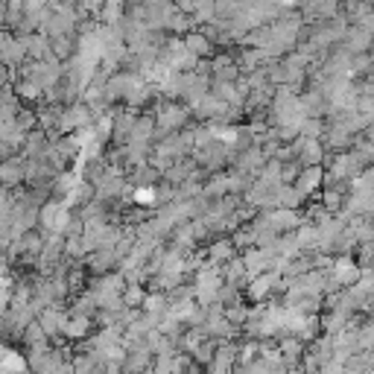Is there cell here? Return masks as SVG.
Here are the masks:
<instances>
[{
  "mask_svg": "<svg viewBox=\"0 0 374 374\" xmlns=\"http://www.w3.org/2000/svg\"><path fill=\"white\" fill-rule=\"evenodd\" d=\"M0 53H4V62H6V68H15L18 62H24V58L30 56V50H27V44H24V38H18L15 32H4V38H0Z\"/></svg>",
  "mask_w": 374,
  "mask_h": 374,
  "instance_id": "1",
  "label": "cell"
},
{
  "mask_svg": "<svg viewBox=\"0 0 374 374\" xmlns=\"http://www.w3.org/2000/svg\"><path fill=\"white\" fill-rule=\"evenodd\" d=\"M371 44H374V35L360 30V27H351L348 35H345V50L348 53H366Z\"/></svg>",
  "mask_w": 374,
  "mask_h": 374,
  "instance_id": "2",
  "label": "cell"
},
{
  "mask_svg": "<svg viewBox=\"0 0 374 374\" xmlns=\"http://www.w3.org/2000/svg\"><path fill=\"white\" fill-rule=\"evenodd\" d=\"M185 47H187L193 56H199V58H208V56L213 53V42H211L205 32H196V30L185 35Z\"/></svg>",
  "mask_w": 374,
  "mask_h": 374,
  "instance_id": "3",
  "label": "cell"
},
{
  "mask_svg": "<svg viewBox=\"0 0 374 374\" xmlns=\"http://www.w3.org/2000/svg\"><path fill=\"white\" fill-rule=\"evenodd\" d=\"M322 182H325V173H322L319 167H304L301 175H299V185H295V187H299L301 196H310Z\"/></svg>",
  "mask_w": 374,
  "mask_h": 374,
  "instance_id": "4",
  "label": "cell"
},
{
  "mask_svg": "<svg viewBox=\"0 0 374 374\" xmlns=\"http://www.w3.org/2000/svg\"><path fill=\"white\" fill-rule=\"evenodd\" d=\"M333 278H337L339 284H354L360 278V269L351 263V258H339L337 263H333Z\"/></svg>",
  "mask_w": 374,
  "mask_h": 374,
  "instance_id": "5",
  "label": "cell"
},
{
  "mask_svg": "<svg viewBox=\"0 0 374 374\" xmlns=\"http://www.w3.org/2000/svg\"><path fill=\"white\" fill-rule=\"evenodd\" d=\"M193 21L196 24H213L216 21V0H199L196 4V12H193Z\"/></svg>",
  "mask_w": 374,
  "mask_h": 374,
  "instance_id": "6",
  "label": "cell"
},
{
  "mask_svg": "<svg viewBox=\"0 0 374 374\" xmlns=\"http://www.w3.org/2000/svg\"><path fill=\"white\" fill-rule=\"evenodd\" d=\"M24 175H27V167L24 164H18V161H6L4 164V182L12 187V185H18V182H24Z\"/></svg>",
  "mask_w": 374,
  "mask_h": 374,
  "instance_id": "7",
  "label": "cell"
},
{
  "mask_svg": "<svg viewBox=\"0 0 374 374\" xmlns=\"http://www.w3.org/2000/svg\"><path fill=\"white\" fill-rule=\"evenodd\" d=\"M15 91H18V96H21V100H27V103H30V100H38L44 88H42V85H35V82H30V80H21Z\"/></svg>",
  "mask_w": 374,
  "mask_h": 374,
  "instance_id": "8",
  "label": "cell"
},
{
  "mask_svg": "<svg viewBox=\"0 0 374 374\" xmlns=\"http://www.w3.org/2000/svg\"><path fill=\"white\" fill-rule=\"evenodd\" d=\"M234 258V243L231 240H220L211 246V261H231Z\"/></svg>",
  "mask_w": 374,
  "mask_h": 374,
  "instance_id": "9",
  "label": "cell"
},
{
  "mask_svg": "<svg viewBox=\"0 0 374 374\" xmlns=\"http://www.w3.org/2000/svg\"><path fill=\"white\" fill-rule=\"evenodd\" d=\"M132 196H135V202H137V205H149V202L158 199V190H152V187L144 185V187H137Z\"/></svg>",
  "mask_w": 374,
  "mask_h": 374,
  "instance_id": "10",
  "label": "cell"
},
{
  "mask_svg": "<svg viewBox=\"0 0 374 374\" xmlns=\"http://www.w3.org/2000/svg\"><path fill=\"white\" fill-rule=\"evenodd\" d=\"M322 202H325V208H328V211H337V208H339V202H342V199H339V190H328V193L322 196Z\"/></svg>",
  "mask_w": 374,
  "mask_h": 374,
  "instance_id": "11",
  "label": "cell"
},
{
  "mask_svg": "<svg viewBox=\"0 0 374 374\" xmlns=\"http://www.w3.org/2000/svg\"><path fill=\"white\" fill-rule=\"evenodd\" d=\"M173 4H175V9H179V12L193 15V12H196V4H199V0H173Z\"/></svg>",
  "mask_w": 374,
  "mask_h": 374,
  "instance_id": "12",
  "label": "cell"
},
{
  "mask_svg": "<svg viewBox=\"0 0 374 374\" xmlns=\"http://www.w3.org/2000/svg\"><path fill=\"white\" fill-rule=\"evenodd\" d=\"M275 4L281 6V12H295V9H301V0H275Z\"/></svg>",
  "mask_w": 374,
  "mask_h": 374,
  "instance_id": "13",
  "label": "cell"
}]
</instances>
